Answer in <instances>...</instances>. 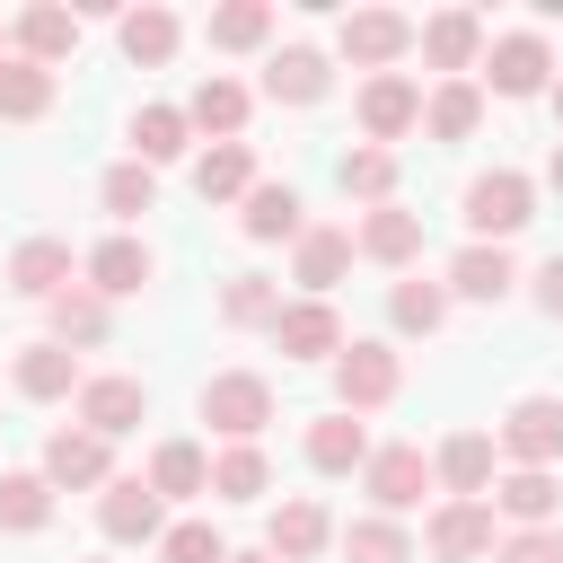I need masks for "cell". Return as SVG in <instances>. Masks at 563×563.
Wrapping results in <instances>:
<instances>
[{
	"label": "cell",
	"instance_id": "obj_1",
	"mask_svg": "<svg viewBox=\"0 0 563 563\" xmlns=\"http://www.w3.org/2000/svg\"><path fill=\"white\" fill-rule=\"evenodd\" d=\"M457 211H466L475 246H501V238H519V229L537 220V185H528L519 167H484V176L457 194Z\"/></svg>",
	"mask_w": 563,
	"mask_h": 563
},
{
	"label": "cell",
	"instance_id": "obj_2",
	"mask_svg": "<svg viewBox=\"0 0 563 563\" xmlns=\"http://www.w3.org/2000/svg\"><path fill=\"white\" fill-rule=\"evenodd\" d=\"M405 387V352L396 343H343L334 352V413H378Z\"/></svg>",
	"mask_w": 563,
	"mask_h": 563
},
{
	"label": "cell",
	"instance_id": "obj_3",
	"mask_svg": "<svg viewBox=\"0 0 563 563\" xmlns=\"http://www.w3.org/2000/svg\"><path fill=\"white\" fill-rule=\"evenodd\" d=\"M194 405H202V422H211L220 440H255V431L273 422V378H264V369H211Z\"/></svg>",
	"mask_w": 563,
	"mask_h": 563
},
{
	"label": "cell",
	"instance_id": "obj_4",
	"mask_svg": "<svg viewBox=\"0 0 563 563\" xmlns=\"http://www.w3.org/2000/svg\"><path fill=\"white\" fill-rule=\"evenodd\" d=\"M361 493H369L378 519H405V510H422V493H440V484H431V457H422L413 440H387V449H369Z\"/></svg>",
	"mask_w": 563,
	"mask_h": 563
},
{
	"label": "cell",
	"instance_id": "obj_5",
	"mask_svg": "<svg viewBox=\"0 0 563 563\" xmlns=\"http://www.w3.org/2000/svg\"><path fill=\"white\" fill-rule=\"evenodd\" d=\"M334 53L378 79V70H396V62L413 53V18H405V9H352V18L334 26Z\"/></svg>",
	"mask_w": 563,
	"mask_h": 563
},
{
	"label": "cell",
	"instance_id": "obj_6",
	"mask_svg": "<svg viewBox=\"0 0 563 563\" xmlns=\"http://www.w3.org/2000/svg\"><path fill=\"white\" fill-rule=\"evenodd\" d=\"M475 70H484V88H493V97H545V88H554V53H545V35H537V26L493 35Z\"/></svg>",
	"mask_w": 563,
	"mask_h": 563
},
{
	"label": "cell",
	"instance_id": "obj_7",
	"mask_svg": "<svg viewBox=\"0 0 563 563\" xmlns=\"http://www.w3.org/2000/svg\"><path fill=\"white\" fill-rule=\"evenodd\" d=\"M70 405H79V431H97L106 449H114L123 431H141V422H150V387H141V378H123V369L79 378V396H70Z\"/></svg>",
	"mask_w": 563,
	"mask_h": 563
},
{
	"label": "cell",
	"instance_id": "obj_8",
	"mask_svg": "<svg viewBox=\"0 0 563 563\" xmlns=\"http://www.w3.org/2000/svg\"><path fill=\"white\" fill-rule=\"evenodd\" d=\"M422 545H431L440 563H493L501 519H493V501H440V510L422 519Z\"/></svg>",
	"mask_w": 563,
	"mask_h": 563
},
{
	"label": "cell",
	"instance_id": "obj_9",
	"mask_svg": "<svg viewBox=\"0 0 563 563\" xmlns=\"http://www.w3.org/2000/svg\"><path fill=\"white\" fill-rule=\"evenodd\" d=\"M493 449H501L510 466H554V457H563V396H519V405L501 413Z\"/></svg>",
	"mask_w": 563,
	"mask_h": 563
},
{
	"label": "cell",
	"instance_id": "obj_10",
	"mask_svg": "<svg viewBox=\"0 0 563 563\" xmlns=\"http://www.w3.org/2000/svg\"><path fill=\"white\" fill-rule=\"evenodd\" d=\"M35 475H44L53 493H106V484H114V449H106L97 431L70 422V431L44 440V466H35Z\"/></svg>",
	"mask_w": 563,
	"mask_h": 563
},
{
	"label": "cell",
	"instance_id": "obj_11",
	"mask_svg": "<svg viewBox=\"0 0 563 563\" xmlns=\"http://www.w3.org/2000/svg\"><path fill=\"white\" fill-rule=\"evenodd\" d=\"M97 528H106V545H158V537H167V501H158L141 475H114V484L97 493Z\"/></svg>",
	"mask_w": 563,
	"mask_h": 563
},
{
	"label": "cell",
	"instance_id": "obj_12",
	"mask_svg": "<svg viewBox=\"0 0 563 563\" xmlns=\"http://www.w3.org/2000/svg\"><path fill=\"white\" fill-rule=\"evenodd\" d=\"M264 334H273V352H282V361H334V352L352 343V334H343V317H334V299H290Z\"/></svg>",
	"mask_w": 563,
	"mask_h": 563
},
{
	"label": "cell",
	"instance_id": "obj_13",
	"mask_svg": "<svg viewBox=\"0 0 563 563\" xmlns=\"http://www.w3.org/2000/svg\"><path fill=\"white\" fill-rule=\"evenodd\" d=\"M361 132H369V150H387V141H405L413 123H422V88L405 79V70H378V79H361Z\"/></svg>",
	"mask_w": 563,
	"mask_h": 563
},
{
	"label": "cell",
	"instance_id": "obj_14",
	"mask_svg": "<svg viewBox=\"0 0 563 563\" xmlns=\"http://www.w3.org/2000/svg\"><path fill=\"white\" fill-rule=\"evenodd\" d=\"M493 431H449L440 449H431V484L449 493V501H484L493 493Z\"/></svg>",
	"mask_w": 563,
	"mask_h": 563
},
{
	"label": "cell",
	"instance_id": "obj_15",
	"mask_svg": "<svg viewBox=\"0 0 563 563\" xmlns=\"http://www.w3.org/2000/svg\"><path fill=\"white\" fill-rule=\"evenodd\" d=\"M325 545H334V519H325V501H308V493L273 501V519H264V554H273V563H317Z\"/></svg>",
	"mask_w": 563,
	"mask_h": 563
},
{
	"label": "cell",
	"instance_id": "obj_16",
	"mask_svg": "<svg viewBox=\"0 0 563 563\" xmlns=\"http://www.w3.org/2000/svg\"><path fill=\"white\" fill-rule=\"evenodd\" d=\"M413 44H422V62H431L440 79H466V70L484 62V18H475V9H440V18L413 26Z\"/></svg>",
	"mask_w": 563,
	"mask_h": 563
},
{
	"label": "cell",
	"instance_id": "obj_17",
	"mask_svg": "<svg viewBox=\"0 0 563 563\" xmlns=\"http://www.w3.org/2000/svg\"><path fill=\"white\" fill-rule=\"evenodd\" d=\"M79 352H62L53 334L44 343H18V361H9V387L26 396V405H62V396H79Z\"/></svg>",
	"mask_w": 563,
	"mask_h": 563
},
{
	"label": "cell",
	"instance_id": "obj_18",
	"mask_svg": "<svg viewBox=\"0 0 563 563\" xmlns=\"http://www.w3.org/2000/svg\"><path fill=\"white\" fill-rule=\"evenodd\" d=\"M352 255H369V264L405 273V264L422 255V211H405V202H378V211H361V229H352Z\"/></svg>",
	"mask_w": 563,
	"mask_h": 563
},
{
	"label": "cell",
	"instance_id": "obj_19",
	"mask_svg": "<svg viewBox=\"0 0 563 563\" xmlns=\"http://www.w3.org/2000/svg\"><path fill=\"white\" fill-rule=\"evenodd\" d=\"M343 273H352V229L317 220V229H299V238H290V282H299L308 299H325Z\"/></svg>",
	"mask_w": 563,
	"mask_h": 563
},
{
	"label": "cell",
	"instance_id": "obj_20",
	"mask_svg": "<svg viewBox=\"0 0 563 563\" xmlns=\"http://www.w3.org/2000/svg\"><path fill=\"white\" fill-rule=\"evenodd\" d=\"M79 273H88V290L114 308V299H141V290H150L158 255H150L141 238H106V246H88V264H79Z\"/></svg>",
	"mask_w": 563,
	"mask_h": 563
},
{
	"label": "cell",
	"instance_id": "obj_21",
	"mask_svg": "<svg viewBox=\"0 0 563 563\" xmlns=\"http://www.w3.org/2000/svg\"><path fill=\"white\" fill-rule=\"evenodd\" d=\"M493 519H510V528H554V510H563V484H554V466H510L493 493Z\"/></svg>",
	"mask_w": 563,
	"mask_h": 563
},
{
	"label": "cell",
	"instance_id": "obj_22",
	"mask_svg": "<svg viewBox=\"0 0 563 563\" xmlns=\"http://www.w3.org/2000/svg\"><path fill=\"white\" fill-rule=\"evenodd\" d=\"M325 88H334V62H325L317 44H282V53L264 62V97H273V106H325Z\"/></svg>",
	"mask_w": 563,
	"mask_h": 563
},
{
	"label": "cell",
	"instance_id": "obj_23",
	"mask_svg": "<svg viewBox=\"0 0 563 563\" xmlns=\"http://www.w3.org/2000/svg\"><path fill=\"white\" fill-rule=\"evenodd\" d=\"M510 282H519L510 246H475V238H466V246L449 255V282H440V290H449V299H475V308H493V299H510Z\"/></svg>",
	"mask_w": 563,
	"mask_h": 563
},
{
	"label": "cell",
	"instance_id": "obj_24",
	"mask_svg": "<svg viewBox=\"0 0 563 563\" xmlns=\"http://www.w3.org/2000/svg\"><path fill=\"white\" fill-rule=\"evenodd\" d=\"M114 44H123V62H132V70H158V62H176L185 26H176V9L141 0V9H123V18H114Z\"/></svg>",
	"mask_w": 563,
	"mask_h": 563
},
{
	"label": "cell",
	"instance_id": "obj_25",
	"mask_svg": "<svg viewBox=\"0 0 563 563\" xmlns=\"http://www.w3.org/2000/svg\"><path fill=\"white\" fill-rule=\"evenodd\" d=\"M141 484H150L158 501H202V493H211V449H202V440H158Z\"/></svg>",
	"mask_w": 563,
	"mask_h": 563
},
{
	"label": "cell",
	"instance_id": "obj_26",
	"mask_svg": "<svg viewBox=\"0 0 563 563\" xmlns=\"http://www.w3.org/2000/svg\"><path fill=\"white\" fill-rule=\"evenodd\" d=\"M44 317H53V343H62V352H88V343H106V334H114V308H106L88 282L53 290V299H44Z\"/></svg>",
	"mask_w": 563,
	"mask_h": 563
},
{
	"label": "cell",
	"instance_id": "obj_27",
	"mask_svg": "<svg viewBox=\"0 0 563 563\" xmlns=\"http://www.w3.org/2000/svg\"><path fill=\"white\" fill-rule=\"evenodd\" d=\"M62 53H79V9H62V0H35V9H18V62H62Z\"/></svg>",
	"mask_w": 563,
	"mask_h": 563
},
{
	"label": "cell",
	"instance_id": "obj_28",
	"mask_svg": "<svg viewBox=\"0 0 563 563\" xmlns=\"http://www.w3.org/2000/svg\"><path fill=\"white\" fill-rule=\"evenodd\" d=\"M246 114H255V97H246L229 70L194 79V97H185V123H194V132H220V141H238V132H246Z\"/></svg>",
	"mask_w": 563,
	"mask_h": 563
},
{
	"label": "cell",
	"instance_id": "obj_29",
	"mask_svg": "<svg viewBox=\"0 0 563 563\" xmlns=\"http://www.w3.org/2000/svg\"><path fill=\"white\" fill-rule=\"evenodd\" d=\"M308 466H317V475H361V466H369L361 413H317V422H308Z\"/></svg>",
	"mask_w": 563,
	"mask_h": 563
},
{
	"label": "cell",
	"instance_id": "obj_30",
	"mask_svg": "<svg viewBox=\"0 0 563 563\" xmlns=\"http://www.w3.org/2000/svg\"><path fill=\"white\" fill-rule=\"evenodd\" d=\"M9 290H18V299L70 290V238H26V246L9 255Z\"/></svg>",
	"mask_w": 563,
	"mask_h": 563
},
{
	"label": "cell",
	"instance_id": "obj_31",
	"mask_svg": "<svg viewBox=\"0 0 563 563\" xmlns=\"http://www.w3.org/2000/svg\"><path fill=\"white\" fill-rule=\"evenodd\" d=\"M53 97H62V79L44 70V62H0V123H44L53 114Z\"/></svg>",
	"mask_w": 563,
	"mask_h": 563
},
{
	"label": "cell",
	"instance_id": "obj_32",
	"mask_svg": "<svg viewBox=\"0 0 563 563\" xmlns=\"http://www.w3.org/2000/svg\"><path fill=\"white\" fill-rule=\"evenodd\" d=\"M475 123H484V88L475 79H440L422 97V132L431 141H475Z\"/></svg>",
	"mask_w": 563,
	"mask_h": 563
},
{
	"label": "cell",
	"instance_id": "obj_33",
	"mask_svg": "<svg viewBox=\"0 0 563 563\" xmlns=\"http://www.w3.org/2000/svg\"><path fill=\"white\" fill-rule=\"evenodd\" d=\"M246 185H255V150L246 141H211L194 158V194L202 202H246Z\"/></svg>",
	"mask_w": 563,
	"mask_h": 563
},
{
	"label": "cell",
	"instance_id": "obj_34",
	"mask_svg": "<svg viewBox=\"0 0 563 563\" xmlns=\"http://www.w3.org/2000/svg\"><path fill=\"white\" fill-rule=\"evenodd\" d=\"M238 229H246L255 246H273V238H299L308 220H299V194H290V185H264V176H255L246 202H238Z\"/></svg>",
	"mask_w": 563,
	"mask_h": 563
},
{
	"label": "cell",
	"instance_id": "obj_35",
	"mask_svg": "<svg viewBox=\"0 0 563 563\" xmlns=\"http://www.w3.org/2000/svg\"><path fill=\"white\" fill-rule=\"evenodd\" d=\"M264 493H273V457L255 440H229L211 457V501H264Z\"/></svg>",
	"mask_w": 563,
	"mask_h": 563
},
{
	"label": "cell",
	"instance_id": "obj_36",
	"mask_svg": "<svg viewBox=\"0 0 563 563\" xmlns=\"http://www.w3.org/2000/svg\"><path fill=\"white\" fill-rule=\"evenodd\" d=\"M44 528H53V484L35 466L0 475V537H44Z\"/></svg>",
	"mask_w": 563,
	"mask_h": 563
},
{
	"label": "cell",
	"instance_id": "obj_37",
	"mask_svg": "<svg viewBox=\"0 0 563 563\" xmlns=\"http://www.w3.org/2000/svg\"><path fill=\"white\" fill-rule=\"evenodd\" d=\"M202 35H211V53H255V44H273V0H229L202 18Z\"/></svg>",
	"mask_w": 563,
	"mask_h": 563
},
{
	"label": "cell",
	"instance_id": "obj_38",
	"mask_svg": "<svg viewBox=\"0 0 563 563\" xmlns=\"http://www.w3.org/2000/svg\"><path fill=\"white\" fill-rule=\"evenodd\" d=\"M185 141H194L185 106H141V114H132V158H141V167H167V158H185Z\"/></svg>",
	"mask_w": 563,
	"mask_h": 563
},
{
	"label": "cell",
	"instance_id": "obj_39",
	"mask_svg": "<svg viewBox=\"0 0 563 563\" xmlns=\"http://www.w3.org/2000/svg\"><path fill=\"white\" fill-rule=\"evenodd\" d=\"M343 563H413V528H405V519L361 510V519L343 528Z\"/></svg>",
	"mask_w": 563,
	"mask_h": 563
},
{
	"label": "cell",
	"instance_id": "obj_40",
	"mask_svg": "<svg viewBox=\"0 0 563 563\" xmlns=\"http://www.w3.org/2000/svg\"><path fill=\"white\" fill-rule=\"evenodd\" d=\"M334 185H343L352 202H369V211H378V202H396V150H369V141H361V150H343Z\"/></svg>",
	"mask_w": 563,
	"mask_h": 563
},
{
	"label": "cell",
	"instance_id": "obj_41",
	"mask_svg": "<svg viewBox=\"0 0 563 563\" xmlns=\"http://www.w3.org/2000/svg\"><path fill=\"white\" fill-rule=\"evenodd\" d=\"M387 325L396 334H440L449 325V290L440 282H396L387 290Z\"/></svg>",
	"mask_w": 563,
	"mask_h": 563
},
{
	"label": "cell",
	"instance_id": "obj_42",
	"mask_svg": "<svg viewBox=\"0 0 563 563\" xmlns=\"http://www.w3.org/2000/svg\"><path fill=\"white\" fill-rule=\"evenodd\" d=\"M97 202H106L114 220H141V211H158V167H141V158H123V167H106V185H97Z\"/></svg>",
	"mask_w": 563,
	"mask_h": 563
},
{
	"label": "cell",
	"instance_id": "obj_43",
	"mask_svg": "<svg viewBox=\"0 0 563 563\" xmlns=\"http://www.w3.org/2000/svg\"><path fill=\"white\" fill-rule=\"evenodd\" d=\"M220 317H229V325H273V317H282V290H273L264 273H238V282H220Z\"/></svg>",
	"mask_w": 563,
	"mask_h": 563
},
{
	"label": "cell",
	"instance_id": "obj_44",
	"mask_svg": "<svg viewBox=\"0 0 563 563\" xmlns=\"http://www.w3.org/2000/svg\"><path fill=\"white\" fill-rule=\"evenodd\" d=\"M158 563H229V537H220L211 519H176V528L158 537Z\"/></svg>",
	"mask_w": 563,
	"mask_h": 563
},
{
	"label": "cell",
	"instance_id": "obj_45",
	"mask_svg": "<svg viewBox=\"0 0 563 563\" xmlns=\"http://www.w3.org/2000/svg\"><path fill=\"white\" fill-rule=\"evenodd\" d=\"M493 563H563V528H510L493 545Z\"/></svg>",
	"mask_w": 563,
	"mask_h": 563
},
{
	"label": "cell",
	"instance_id": "obj_46",
	"mask_svg": "<svg viewBox=\"0 0 563 563\" xmlns=\"http://www.w3.org/2000/svg\"><path fill=\"white\" fill-rule=\"evenodd\" d=\"M537 308L563 325V255H545V264H537Z\"/></svg>",
	"mask_w": 563,
	"mask_h": 563
},
{
	"label": "cell",
	"instance_id": "obj_47",
	"mask_svg": "<svg viewBox=\"0 0 563 563\" xmlns=\"http://www.w3.org/2000/svg\"><path fill=\"white\" fill-rule=\"evenodd\" d=\"M545 185H554V194H563V141H554V150H545Z\"/></svg>",
	"mask_w": 563,
	"mask_h": 563
},
{
	"label": "cell",
	"instance_id": "obj_48",
	"mask_svg": "<svg viewBox=\"0 0 563 563\" xmlns=\"http://www.w3.org/2000/svg\"><path fill=\"white\" fill-rule=\"evenodd\" d=\"M545 106H554V123H563V70H554V88H545Z\"/></svg>",
	"mask_w": 563,
	"mask_h": 563
},
{
	"label": "cell",
	"instance_id": "obj_49",
	"mask_svg": "<svg viewBox=\"0 0 563 563\" xmlns=\"http://www.w3.org/2000/svg\"><path fill=\"white\" fill-rule=\"evenodd\" d=\"M229 563H273V554H264V545H255V554H229Z\"/></svg>",
	"mask_w": 563,
	"mask_h": 563
},
{
	"label": "cell",
	"instance_id": "obj_50",
	"mask_svg": "<svg viewBox=\"0 0 563 563\" xmlns=\"http://www.w3.org/2000/svg\"><path fill=\"white\" fill-rule=\"evenodd\" d=\"M0 62H9V35H0Z\"/></svg>",
	"mask_w": 563,
	"mask_h": 563
}]
</instances>
